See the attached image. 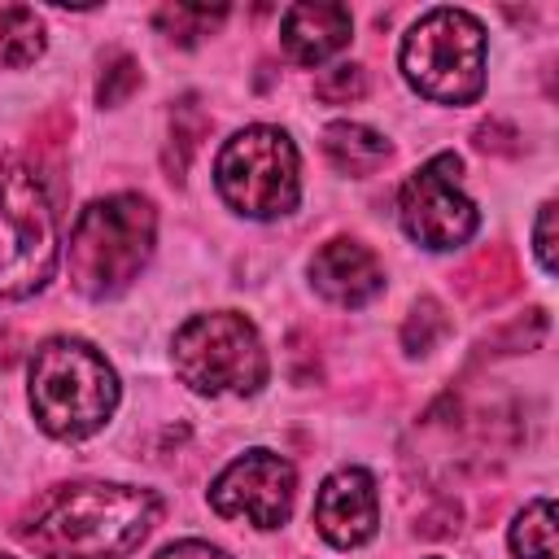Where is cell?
Instances as JSON below:
<instances>
[{"label":"cell","instance_id":"18","mask_svg":"<svg viewBox=\"0 0 559 559\" xmlns=\"http://www.w3.org/2000/svg\"><path fill=\"white\" fill-rule=\"evenodd\" d=\"M135 83H140V66H135V57L114 52V57H109V66H105V74H100L96 100H100V105H122V100L131 96V87H135Z\"/></svg>","mask_w":559,"mask_h":559},{"label":"cell","instance_id":"3","mask_svg":"<svg viewBox=\"0 0 559 559\" xmlns=\"http://www.w3.org/2000/svg\"><path fill=\"white\" fill-rule=\"evenodd\" d=\"M157 214L140 192H114L92 201L70 231V280L83 297L105 301L131 288V280L153 258Z\"/></svg>","mask_w":559,"mask_h":559},{"label":"cell","instance_id":"15","mask_svg":"<svg viewBox=\"0 0 559 559\" xmlns=\"http://www.w3.org/2000/svg\"><path fill=\"white\" fill-rule=\"evenodd\" d=\"M511 555L515 559H555V502L533 498L515 520H511Z\"/></svg>","mask_w":559,"mask_h":559},{"label":"cell","instance_id":"11","mask_svg":"<svg viewBox=\"0 0 559 559\" xmlns=\"http://www.w3.org/2000/svg\"><path fill=\"white\" fill-rule=\"evenodd\" d=\"M310 284L332 306L358 310V306H367L371 297L384 293V266H380V258L367 245L336 236V240H328V245L314 249V258H310Z\"/></svg>","mask_w":559,"mask_h":559},{"label":"cell","instance_id":"22","mask_svg":"<svg viewBox=\"0 0 559 559\" xmlns=\"http://www.w3.org/2000/svg\"><path fill=\"white\" fill-rule=\"evenodd\" d=\"M0 559H13V555H0Z\"/></svg>","mask_w":559,"mask_h":559},{"label":"cell","instance_id":"10","mask_svg":"<svg viewBox=\"0 0 559 559\" xmlns=\"http://www.w3.org/2000/svg\"><path fill=\"white\" fill-rule=\"evenodd\" d=\"M314 528L336 550H358L380 528L376 480L362 467H336L314 493Z\"/></svg>","mask_w":559,"mask_h":559},{"label":"cell","instance_id":"6","mask_svg":"<svg viewBox=\"0 0 559 559\" xmlns=\"http://www.w3.org/2000/svg\"><path fill=\"white\" fill-rule=\"evenodd\" d=\"M170 358H175V376L205 397H253L266 376V345L253 328V319H245L240 310H210V314H192L175 341H170Z\"/></svg>","mask_w":559,"mask_h":559},{"label":"cell","instance_id":"19","mask_svg":"<svg viewBox=\"0 0 559 559\" xmlns=\"http://www.w3.org/2000/svg\"><path fill=\"white\" fill-rule=\"evenodd\" d=\"M445 332V319H441V306L437 301H419L415 310H411V319H406V332H402V341H406V349L411 354H428L432 349V341Z\"/></svg>","mask_w":559,"mask_h":559},{"label":"cell","instance_id":"8","mask_svg":"<svg viewBox=\"0 0 559 559\" xmlns=\"http://www.w3.org/2000/svg\"><path fill=\"white\" fill-rule=\"evenodd\" d=\"M459 175H463L459 153H437L397 192L402 231L415 245L432 249V253H445V249L467 245L476 236V227H480V214H476L472 197L463 192Z\"/></svg>","mask_w":559,"mask_h":559},{"label":"cell","instance_id":"21","mask_svg":"<svg viewBox=\"0 0 559 559\" xmlns=\"http://www.w3.org/2000/svg\"><path fill=\"white\" fill-rule=\"evenodd\" d=\"M153 559H231L227 550H218V546H210V542H197V537H188V542H170L166 550H157Z\"/></svg>","mask_w":559,"mask_h":559},{"label":"cell","instance_id":"2","mask_svg":"<svg viewBox=\"0 0 559 559\" xmlns=\"http://www.w3.org/2000/svg\"><path fill=\"white\" fill-rule=\"evenodd\" d=\"M31 415L57 441H83L118 411V376L109 358L79 336H48L31 354Z\"/></svg>","mask_w":559,"mask_h":559},{"label":"cell","instance_id":"7","mask_svg":"<svg viewBox=\"0 0 559 559\" xmlns=\"http://www.w3.org/2000/svg\"><path fill=\"white\" fill-rule=\"evenodd\" d=\"M218 197L245 218H284L301 201V162L297 144L280 127H245L236 131L214 162Z\"/></svg>","mask_w":559,"mask_h":559},{"label":"cell","instance_id":"14","mask_svg":"<svg viewBox=\"0 0 559 559\" xmlns=\"http://www.w3.org/2000/svg\"><path fill=\"white\" fill-rule=\"evenodd\" d=\"M44 57V22L26 4H0V66L22 70Z\"/></svg>","mask_w":559,"mask_h":559},{"label":"cell","instance_id":"16","mask_svg":"<svg viewBox=\"0 0 559 559\" xmlns=\"http://www.w3.org/2000/svg\"><path fill=\"white\" fill-rule=\"evenodd\" d=\"M153 22H157L162 35H170L179 44H197L201 35H210L214 26L227 22V9L223 4L218 9H210V4H162Z\"/></svg>","mask_w":559,"mask_h":559},{"label":"cell","instance_id":"17","mask_svg":"<svg viewBox=\"0 0 559 559\" xmlns=\"http://www.w3.org/2000/svg\"><path fill=\"white\" fill-rule=\"evenodd\" d=\"M362 92H367L362 66H332V70H323V74L314 79V96L328 100V105H349V100H358Z\"/></svg>","mask_w":559,"mask_h":559},{"label":"cell","instance_id":"13","mask_svg":"<svg viewBox=\"0 0 559 559\" xmlns=\"http://www.w3.org/2000/svg\"><path fill=\"white\" fill-rule=\"evenodd\" d=\"M323 157L341 175H371L389 162V140L362 122H328L323 127Z\"/></svg>","mask_w":559,"mask_h":559},{"label":"cell","instance_id":"9","mask_svg":"<svg viewBox=\"0 0 559 559\" xmlns=\"http://www.w3.org/2000/svg\"><path fill=\"white\" fill-rule=\"evenodd\" d=\"M293 498L297 472L275 450H245L210 485V507L223 520H249L253 528H284L293 515Z\"/></svg>","mask_w":559,"mask_h":559},{"label":"cell","instance_id":"4","mask_svg":"<svg viewBox=\"0 0 559 559\" xmlns=\"http://www.w3.org/2000/svg\"><path fill=\"white\" fill-rule=\"evenodd\" d=\"M402 79L432 105H472L485 92V26L467 9H428L397 48Z\"/></svg>","mask_w":559,"mask_h":559},{"label":"cell","instance_id":"12","mask_svg":"<svg viewBox=\"0 0 559 559\" xmlns=\"http://www.w3.org/2000/svg\"><path fill=\"white\" fill-rule=\"evenodd\" d=\"M354 39V17L345 4H323V0H301L284 9L280 22V44L293 66H323Z\"/></svg>","mask_w":559,"mask_h":559},{"label":"cell","instance_id":"20","mask_svg":"<svg viewBox=\"0 0 559 559\" xmlns=\"http://www.w3.org/2000/svg\"><path fill=\"white\" fill-rule=\"evenodd\" d=\"M533 249H537V262L546 275H555V201H546L537 210V223H533Z\"/></svg>","mask_w":559,"mask_h":559},{"label":"cell","instance_id":"1","mask_svg":"<svg viewBox=\"0 0 559 559\" xmlns=\"http://www.w3.org/2000/svg\"><path fill=\"white\" fill-rule=\"evenodd\" d=\"M162 520V498L140 485H57L17 524V542L44 559H127Z\"/></svg>","mask_w":559,"mask_h":559},{"label":"cell","instance_id":"5","mask_svg":"<svg viewBox=\"0 0 559 559\" xmlns=\"http://www.w3.org/2000/svg\"><path fill=\"white\" fill-rule=\"evenodd\" d=\"M61 240L57 210L35 166L22 157L0 162V297L22 301L57 275Z\"/></svg>","mask_w":559,"mask_h":559}]
</instances>
